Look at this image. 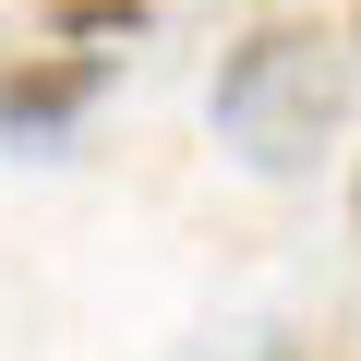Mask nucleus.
Listing matches in <instances>:
<instances>
[{
  "instance_id": "obj_4",
  "label": "nucleus",
  "mask_w": 361,
  "mask_h": 361,
  "mask_svg": "<svg viewBox=\"0 0 361 361\" xmlns=\"http://www.w3.org/2000/svg\"><path fill=\"white\" fill-rule=\"evenodd\" d=\"M349 217H361V180H349Z\"/></svg>"
},
{
  "instance_id": "obj_5",
  "label": "nucleus",
  "mask_w": 361,
  "mask_h": 361,
  "mask_svg": "<svg viewBox=\"0 0 361 361\" xmlns=\"http://www.w3.org/2000/svg\"><path fill=\"white\" fill-rule=\"evenodd\" d=\"M349 25H361V13H349Z\"/></svg>"
},
{
  "instance_id": "obj_3",
  "label": "nucleus",
  "mask_w": 361,
  "mask_h": 361,
  "mask_svg": "<svg viewBox=\"0 0 361 361\" xmlns=\"http://www.w3.org/2000/svg\"><path fill=\"white\" fill-rule=\"evenodd\" d=\"M157 13H169V0H49V37L61 49H109V37H133Z\"/></svg>"
},
{
  "instance_id": "obj_1",
  "label": "nucleus",
  "mask_w": 361,
  "mask_h": 361,
  "mask_svg": "<svg viewBox=\"0 0 361 361\" xmlns=\"http://www.w3.org/2000/svg\"><path fill=\"white\" fill-rule=\"evenodd\" d=\"M337 109H349V61H337L313 25H253V37L217 61V133H229L241 157H265V169L313 157V145L337 133Z\"/></svg>"
},
{
  "instance_id": "obj_2",
  "label": "nucleus",
  "mask_w": 361,
  "mask_h": 361,
  "mask_svg": "<svg viewBox=\"0 0 361 361\" xmlns=\"http://www.w3.org/2000/svg\"><path fill=\"white\" fill-rule=\"evenodd\" d=\"M97 85H109V49H37V61L0 73V133L49 145V133H73L97 109Z\"/></svg>"
}]
</instances>
